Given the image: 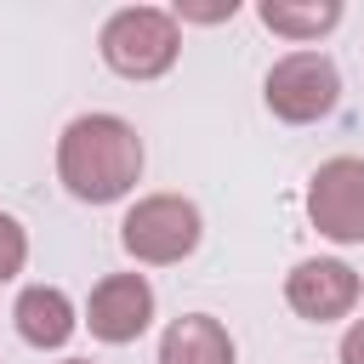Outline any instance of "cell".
<instances>
[{
    "label": "cell",
    "instance_id": "obj_1",
    "mask_svg": "<svg viewBox=\"0 0 364 364\" xmlns=\"http://www.w3.org/2000/svg\"><path fill=\"white\" fill-rule=\"evenodd\" d=\"M142 159H148V148H142V136L125 114L91 108V114H74L57 131V182L80 205L131 199L136 182H142Z\"/></svg>",
    "mask_w": 364,
    "mask_h": 364
},
{
    "label": "cell",
    "instance_id": "obj_2",
    "mask_svg": "<svg viewBox=\"0 0 364 364\" xmlns=\"http://www.w3.org/2000/svg\"><path fill=\"white\" fill-rule=\"evenodd\" d=\"M97 57H102L108 74H119L131 85H148V80H165L176 68L182 28L165 6H119L97 28Z\"/></svg>",
    "mask_w": 364,
    "mask_h": 364
},
{
    "label": "cell",
    "instance_id": "obj_3",
    "mask_svg": "<svg viewBox=\"0 0 364 364\" xmlns=\"http://www.w3.org/2000/svg\"><path fill=\"white\" fill-rule=\"evenodd\" d=\"M205 216L188 193H142L119 216V250L136 267H176L199 250Z\"/></svg>",
    "mask_w": 364,
    "mask_h": 364
},
{
    "label": "cell",
    "instance_id": "obj_4",
    "mask_svg": "<svg viewBox=\"0 0 364 364\" xmlns=\"http://www.w3.org/2000/svg\"><path fill=\"white\" fill-rule=\"evenodd\" d=\"M262 102L279 125H318L336 114L341 102V68L330 51L318 46H301V51H284L267 74H262Z\"/></svg>",
    "mask_w": 364,
    "mask_h": 364
},
{
    "label": "cell",
    "instance_id": "obj_5",
    "mask_svg": "<svg viewBox=\"0 0 364 364\" xmlns=\"http://www.w3.org/2000/svg\"><path fill=\"white\" fill-rule=\"evenodd\" d=\"M154 313H159V296H154L148 273H102L80 307V324L102 347H131L148 336Z\"/></svg>",
    "mask_w": 364,
    "mask_h": 364
},
{
    "label": "cell",
    "instance_id": "obj_6",
    "mask_svg": "<svg viewBox=\"0 0 364 364\" xmlns=\"http://www.w3.org/2000/svg\"><path fill=\"white\" fill-rule=\"evenodd\" d=\"M307 222L330 245H364V159L336 154L307 176Z\"/></svg>",
    "mask_w": 364,
    "mask_h": 364
},
{
    "label": "cell",
    "instance_id": "obj_7",
    "mask_svg": "<svg viewBox=\"0 0 364 364\" xmlns=\"http://www.w3.org/2000/svg\"><path fill=\"white\" fill-rule=\"evenodd\" d=\"M358 301H364V279L341 256H307L284 273V307L307 324H341L358 313Z\"/></svg>",
    "mask_w": 364,
    "mask_h": 364
},
{
    "label": "cell",
    "instance_id": "obj_8",
    "mask_svg": "<svg viewBox=\"0 0 364 364\" xmlns=\"http://www.w3.org/2000/svg\"><path fill=\"white\" fill-rule=\"evenodd\" d=\"M11 324L34 353H63L80 330V307L68 301L63 284H23L11 301Z\"/></svg>",
    "mask_w": 364,
    "mask_h": 364
},
{
    "label": "cell",
    "instance_id": "obj_9",
    "mask_svg": "<svg viewBox=\"0 0 364 364\" xmlns=\"http://www.w3.org/2000/svg\"><path fill=\"white\" fill-rule=\"evenodd\" d=\"M154 364H239V347H233V336H228L222 318H210V313H182V318L165 324Z\"/></svg>",
    "mask_w": 364,
    "mask_h": 364
},
{
    "label": "cell",
    "instance_id": "obj_10",
    "mask_svg": "<svg viewBox=\"0 0 364 364\" xmlns=\"http://www.w3.org/2000/svg\"><path fill=\"white\" fill-rule=\"evenodd\" d=\"M256 17H262L267 34H279V40H290V46L301 51V46L324 40V34L347 17V6H341V0H262Z\"/></svg>",
    "mask_w": 364,
    "mask_h": 364
},
{
    "label": "cell",
    "instance_id": "obj_11",
    "mask_svg": "<svg viewBox=\"0 0 364 364\" xmlns=\"http://www.w3.org/2000/svg\"><path fill=\"white\" fill-rule=\"evenodd\" d=\"M23 267H28V228L11 210H0V284H11Z\"/></svg>",
    "mask_w": 364,
    "mask_h": 364
},
{
    "label": "cell",
    "instance_id": "obj_12",
    "mask_svg": "<svg viewBox=\"0 0 364 364\" xmlns=\"http://www.w3.org/2000/svg\"><path fill=\"white\" fill-rule=\"evenodd\" d=\"M233 11H239V0H176L171 6L176 28L182 23H233Z\"/></svg>",
    "mask_w": 364,
    "mask_h": 364
},
{
    "label": "cell",
    "instance_id": "obj_13",
    "mask_svg": "<svg viewBox=\"0 0 364 364\" xmlns=\"http://www.w3.org/2000/svg\"><path fill=\"white\" fill-rule=\"evenodd\" d=\"M336 364H364V318H347V330L336 341Z\"/></svg>",
    "mask_w": 364,
    "mask_h": 364
},
{
    "label": "cell",
    "instance_id": "obj_14",
    "mask_svg": "<svg viewBox=\"0 0 364 364\" xmlns=\"http://www.w3.org/2000/svg\"><path fill=\"white\" fill-rule=\"evenodd\" d=\"M63 364H97V358H63Z\"/></svg>",
    "mask_w": 364,
    "mask_h": 364
}]
</instances>
